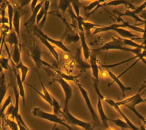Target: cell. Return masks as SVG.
<instances>
[{
    "mask_svg": "<svg viewBox=\"0 0 146 130\" xmlns=\"http://www.w3.org/2000/svg\"><path fill=\"white\" fill-rule=\"evenodd\" d=\"M60 115L64 118L65 120L67 121L68 125H71V126H79V127L84 129V130H94L90 123L77 118L70 112L68 108L64 109L60 111Z\"/></svg>",
    "mask_w": 146,
    "mask_h": 130,
    "instance_id": "6da1fadb",
    "label": "cell"
},
{
    "mask_svg": "<svg viewBox=\"0 0 146 130\" xmlns=\"http://www.w3.org/2000/svg\"><path fill=\"white\" fill-rule=\"evenodd\" d=\"M56 15L60 18L65 25L64 32L61 38H60V41H62L65 45L72 43H77L80 41L79 33L75 31L74 29H73V27L67 22L65 18L60 17V15Z\"/></svg>",
    "mask_w": 146,
    "mask_h": 130,
    "instance_id": "7a4b0ae2",
    "label": "cell"
},
{
    "mask_svg": "<svg viewBox=\"0 0 146 130\" xmlns=\"http://www.w3.org/2000/svg\"><path fill=\"white\" fill-rule=\"evenodd\" d=\"M110 50H119V51H132V48H128L125 45L122 41V38H114L112 37V41H109L107 43L104 44L103 46L96 49H92V51L99 52L103 51H110Z\"/></svg>",
    "mask_w": 146,
    "mask_h": 130,
    "instance_id": "3957f363",
    "label": "cell"
},
{
    "mask_svg": "<svg viewBox=\"0 0 146 130\" xmlns=\"http://www.w3.org/2000/svg\"><path fill=\"white\" fill-rule=\"evenodd\" d=\"M93 87H94V90L96 93L97 95V110H98L99 116H100V122L102 123V125L107 129L109 127V120L110 118L106 115L105 112H104V109H103V100H104V96H103V94H101L100 90L99 89L98 86V82H96L94 80V84H93Z\"/></svg>",
    "mask_w": 146,
    "mask_h": 130,
    "instance_id": "277c9868",
    "label": "cell"
},
{
    "mask_svg": "<svg viewBox=\"0 0 146 130\" xmlns=\"http://www.w3.org/2000/svg\"><path fill=\"white\" fill-rule=\"evenodd\" d=\"M122 23H113V24L110 25H106V26H101L99 27V28H96L95 29V31L93 32V34H98V33H101V32H106V31H114L115 29H119V28H129V29H132L135 31H138V32H140V33H143L144 29L139 28V27H137L136 25H131L129 22H124L123 20L119 19Z\"/></svg>",
    "mask_w": 146,
    "mask_h": 130,
    "instance_id": "5b68a950",
    "label": "cell"
},
{
    "mask_svg": "<svg viewBox=\"0 0 146 130\" xmlns=\"http://www.w3.org/2000/svg\"><path fill=\"white\" fill-rule=\"evenodd\" d=\"M32 115L35 117H38V118L43 119L45 120H48L50 123H54V124H59V125H62L64 126H67L68 124L64 122L65 120H63L62 119L60 118V116L58 115H55L54 113H49L47 112H44L42 109H41L38 107H35L34 109L32 110Z\"/></svg>",
    "mask_w": 146,
    "mask_h": 130,
    "instance_id": "8992f818",
    "label": "cell"
},
{
    "mask_svg": "<svg viewBox=\"0 0 146 130\" xmlns=\"http://www.w3.org/2000/svg\"><path fill=\"white\" fill-rule=\"evenodd\" d=\"M74 82L75 84H76V85L77 86V87H78V89L80 90V92L81 93V95L82 96H83V98H84V102H85V103H86V107H87L89 112L90 113L91 117H92V119H94V121L96 123V124L100 125V119H99L98 118V115L96 114V113L95 112V110H94V106H93V104H92V102H91L90 99V96H89L88 93L86 91V90H85V88L80 84V83L77 80H75Z\"/></svg>",
    "mask_w": 146,
    "mask_h": 130,
    "instance_id": "52a82bcc",
    "label": "cell"
},
{
    "mask_svg": "<svg viewBox=\"0 0 146 130\" xmlns=\"http://www.w3.org/2000/svg\"><path fill=\"white\" fill-rule=\"evenodd\" d=\"M54 81L58 82L59 84L60 85V87L62 88L64 94V108H68V103L70 100V99L73 96V90L72 87H70V85L68 84L67 80H65L64 79H63L61 77H54Z\"/></svg>",
    "mask_w": 146,
    "mask_h": 130,
    "instance_id": "ba28073f",
    "label": "cell"
},
{
    "mask_svg": "<svg viewBox=\"0 0 146 130\" xmlns=\"http://www.w3.org/2000/svg\"><path fill=\"white\" fill-rule=\"evenodd\" d=\"M34 30H35V34H40L41 36L44 37L47 41H49L50 44H52L53 45H55L56 47H58V48L61 49V50L64 51V52L71 53V51L70 50L69 48H67V46L65 45L62 41H60V40H56V39H54L52 38H50V37L48 36V34H46L45 33H44L43 31L41 30V29H39L38 27L35 26Z\"/></svg>",
    "mask_w": 146,
    "mask_h": 130,
    "instance_id": "9c48e42d",
    "label": "cell"
},
{
    "mask_svg": "<svg viewBox=\"0 0 146 130\" xmlns=\"http://www.w3.org/2000/svg\"><path fill=\"white\" fill-rule=\"evenodd\" d=\"M30 56L34 60V62L35 63L36 67L38 69H40L42 65H46L48 67H51L49 64L44 62L42 59H41V50L39 46L36 43H33L32 44V48L31 49V52H30Z\"/></svg>",
    "mask_w": 146,
    "mask_h": 130,
    "instance_id": "30bf717a",
    "label": "cell"
},
{
    "mask_svg": "<svg viewBox=\"0 0 146 130\" xmlns=\"http://www.w3.org/2000/svg\"><path fill=\"white\" fill-rule=\"evenodd\" d=\"M104 100H105V102L106 103L109 104L110 106H113V108L115 109V110L116 111V112H118V113H119L120 116L122 117V119H123V120H124L127 124H128V125L129 126L130 129L139 130V127H138V126H136V125H135L134 124L131 122V120H130L128 118V117L125 116V114L122 112V110L121 109V108H120V106H118L117 104H116L115 101H114V100L112 99L107 98V97H105V98H104Z\"/></svg>",
    "mask_w": 146,
    "mask_h": 130,
    "instance_id": "8fae6325",
    "label": "cell"
},
{
    "mask_svg": "<svg viewBox=\"0 0 146 130\" xmlns=\"http://www.w3.org/2000/svg\"><path fill=\"white\" fill-rule=\"evenodd\" d=\"M125 5V8L129 9H135V6L129 0H110V1H108L106 3L99 5L95 9L94 12L101 7H106V6H114V7H116V6H119V5Z\"/></svg>",
    "mask_w": 146,
    "mask_h": 130,
    "instance_id": "7c38bea8",
    "label": "cell"
},
{
    "mask_svg": "<svg viewBox=\"0 0 146 130\" xmlns=\"http://www.w3.org/2000/svg\"><path fill=\"white\" fill-rule=\"evenodd\" d=\"M97 52L91 50V54L90 55V68L92 70V74L94 77V80L95 81L99 83V75H100V71H99L98 63H97Z\"/></svg>",
    "mask_w": 146,
    "mask_h": 130,
    "instance_id": "4fadbf2b",
    "label": "cell"
},
{
    "mask_svg": "<svg viewBox=\"0 0 146 130\" xmlns=\"http://www.w3.org/2000/svg\"><path fill=\"white\" fill-rule=\"evenodd\" d=\"M12 71L13 73V74L15 77V80H16L17 86H18V89H19V92L20 97H22L23 102H25V88L23 84L24 83L22 81V78H21V74H19V70H18L15 67V64L12 61Z\"/></svg>",
    "mask_w": 146,
    "mask_h": 130,
    "instance_id": "5bb4252c",
    "label": "cell"
},
{
    "mask_svg": "<svg viewBox=\"0 0 146 130\" xmlns=\"http://www.w3.org/2000/svg\"><path fill=\"white\" fill-rule=\"evenodd\" d=\"M21 17L22 13L18 7L14 8V15H13V20H12V26L13 30L19 37L20 40V24H21Z\"/></svg>",
    "mask_w": 146,
    "mask_h": 130,
    "instance_id": "9a60e30c",
    "label": "cell"
},
{
    "mask_svg": "<svg viewBox=\"0 0 146 130\" xmlns=\"http://www.w3.org/2000/svg\"><path fill=\"white\" fill-rule=\"evenodd\" d=\"M79 35H80V42H81L83 55H84L85 60H89L90 55V54H91V49L90 48L89 45L87 44V42H86L85 32H84V31H79Z\"/></svg>",
    "mask_w": 146,
    "mask_h": 130,
    "instance_id": "2e32d148",
    "label": "cell"
},
{
    "mask_svg": "<svg viewBox=\"0 0 146 130\" xmlns=\"http://www.w3.org/2000/svg\"><path fill=\"white\" fill-rule=\"evenodd\" d=\"M107 70H106V72H107L108 75L110 77V78L113 80V81L118 85V87H119L120 90H122V96H125V92L128 91V90H132V87H127L125 85H124L122 84V82L120 80L119 77V76H116L115 74H113L110 70V68H106Z\"/></svg>",
    "mask_w": 146,
    "mask_h": 130,
    "instance_id": "e0dca14e",
    "label": "cell"
},
{
    "mask_svg": "<svg viewBox=\"0 0 146 130\" xmlns=\"http://www.w3.org/2000/svg\"><path fill=\"white\" fill-rule=\"evenodd\" d=\"M36 36L38 37L39 38V40L41 41V42L45 46L46 48H48L49 51H50L51 54L53 55V57L54 58V59L56 60L57 63H58V64H60V60H59V54H58V51H56V49L54 48V45H53L52 44H50V42L48 41H47L44 37L41 36L40 34H35Z\"/></svg>",
    "mask_w": 146,
    "mask_h": 130,
    "instance_id": "ac0fdd59",
    "label": "cell"
},
{
    "mask_svg": "<svg viewBox=\"0 0 146 130\" xmlns=\"http://www.w3.org/2000/svg\"><path fill=\"white\" fill-rule=\"evenodd\" d=\"M4 45H5V48H6V51H7L8 52L9 57L12 59V62L14 63L15 65L19 64V63L22 60V57H21V50H20L19 44H15V45H14V48H13V51H12V57H11V55H10L9 50V48H8V47L6 46L5 43H4Z\"/></svg>",
    "mask_w": 146,
    "mask_h": 130,
    "instance_id": "d6986e66",
    "label": "cell"
},
{
    "mask_svg": "<svg viewBox=\"0 0 146 130\" xmlns=\"http://www.w3.org/2000/svg\"><path fill=\"white\" fill-rule=\"evenodd\" d=\"M44 1H45V0H43V1H41V3H39L38 5H36V7L31 11V17L29 18V19L27 20V22L25 23V26H32V25H34L35 24H36V17H37V15H38V12L40 11V9H41V8H42V6L44 5Z\"/></svg>",
    "mask_w": 146,
    "mask_h": 130,
    "instance_id": "ffe728a7",
    "label": "cell"
},
{
    "mask_svg": "<svg viewBox=\"0 0 146 130\" xmlns=\"http://www.w3.org/2000/svg\"><path fill=\"white\" fill-rule=\"evenodd\" d=\"M6 93H7V85L5 82V74L3 71L0 74V105L3 103Z\"/></svg>",
    "mask_w": 146,
    "mask_h": 130,
    "instance_id": "44dd1931",
    "label": "cell"
},
{
    "mask_svg": "<svg viewBox=\"0 0 146 130\" xmlns=\"http://www.w3.org/2000/svg\"><path fill=\"white\" fill-rule=\"evenodd\" d=\"M114 31L117 32L118 34H119V36H121L122 38L124 39H141V38H139L137 34H135L134 33H132L129 30L123 29V28H119V29H116L114 30Z\"/></svg>",
    "mask_w": 146,
    "mask_h": 130,
    "instance_id": "7402d4cb",
    "label": "cell"
},
{
    "mask_svg": "<svg viewBox=\"0 0 146 130\" xmlns=\"http://www.w3.org/2000/svg\"><path fill=\"white\" fill-rule=\"evenodd\" d=\"M7 43L9 44V46L12 48V46L15 45V44H19V38L15 32V31H10V33L8 34L7 38L5 39V41Z\"/></svg>",
    "mask_w": 146,
    "mask_h": 130,
    "instance_id": "603a6c76",
    "label": "cell"
},
{
    "mask_svg": "<svg viewBox=\"0 0 146 130\" xmlns=\"http://www.w3.org/2000/svg\"><path fill=\"white\" fill-rule=\"evenodd\" d=\"M122 16H129V17L132 18L133 19L137 22H140L139 24V25H145V20H143L142 19L139 17L138 15L133 14L131 11V9H126L125 12L123 13V14H120L119 17H122Z\"/></svg>",
    "mask_w": 146,
    "mask_h": 130,
    "instance_id": "cb8c5ba5",
    "label": "cell"
},
{
    "mask_svg": "<svg viewBox=\"0 0 146 130\" xmlns=\"http://www.w3.org/2000/svg\"><path fill=\"white\" fill-rule=\"evenodd\" d=\"M15 67L18 70L21 72V78H22V81L25 83V80L26 79L27 74L29 73V68L27 67L26 65L24 64V63L22 62V60H21L19 64L15 65Z\"/></svg>",
    "mask_w": 146,
    "mask_h": 130,
    "instance_id": "d4e9b609",
    "label": "cell"
},
{
    "mask_svg": "<svg viewBox=\"0 0 146 130\" xmlns=\"http://www.w3.org/2000/svg\"><path fill=\"white\" fill-rule=\"evenodd\" d=\"M124 106H125V107H127V108L129 109H130V110L132 111V113H134L135 115V116H137V118L139 119V120L141 121V123H143V124H145V123H146V118L144 116H142L141 113H139V111L137 110L136 109H135V106H132V105H130L129 103L125 104Z\"/></svg>",
    "mask_w": 146,
    "mask_h": 130,
    "instance_id": "484cf974",
    "label": "cell"
},
{
    "mask_svg": "<svg viewBox=\"0 0 146 130\" xmlns=\"http://www.w3.org/2000/svg\"><path fill=\"white\" fill-rule=\"evenodd\" d=\"M70 6V0H59L58 9L61 11L63 13V16H64L65 13Z\"/></svg>",
    "mask_w": 146,
    "mask_h": 130,
    "instance_id": "4316f807",
    "label": "cell"
},
{
    "mask_svg": "<svg viewBox=\"0 0 146 130\" xmlns=\"http://www.w3.org/2000/svg\"><path fill=\"white\" fill-rule=\"evenodd\" d=\"M50 0H45L44 3L43 7L44 9V18L42 19L41 22L39 23V29H42V27L44 26V23L47 21V17H48V11H49V8H50Z\"/></svg>",
    "mask_w": 146,
    "mask_h": 130,
    "instance_id": "83f0119b",
    "label": "cell"
},
{
    "mask_svg": "<svg viewBox=\"0 0 146 130\" xmlns=\"http://www.w3.org/2000/svg\"><path fill=\"white\" fill-rule=\"evenodd\" d=\"M37 73H38V77H39L40 84H41V88H42V93L44 94V96H45L46 97H47V99H48V104H49V105L51 106V105H52V96L50 95V94L49 93V91L48 90V89H47L45 86L44 85L43 81H42V80H41V76H40V74H39L38 71Z\"/></svg>",
    "mask_w": 146,
    "mask_h": 130,
    "instance_id": "f1b7e54d",
    "label": "cell"
},
{
    "mask_svg": "<svg viewBox=\"0 0 146 130\" xmlns=\"http://www.w3.org/2000/svg\"><path fill=\"white\" fill-rule=\"evenodd\" d=\"M8 21H9V31H12V20H13V15H14V7L11 4L8 3Z\"/></svg>",
    "mask_w": 146,
    "mask_h": 130,
    "instance_id": "f546056e",
    "label": "cell"
},
{
    "mask_svg": "<svg viewBox=\"0 0 146 130\" xmlns=\"http://www.w3.org/2000/svg\"><path fill=\"white\" fill-rule=\"evenodd\" d=\"M11 103H12V96L9 95L7 98L4 101L3 105H2V106H1V108H0V118L3 117L8 107L11 105Z\"/></svg>",
    "mask_w": 146,
    "mask_h": 130,
    "instance_id": "4dcf8cb0",
    "label": "cell"
},
{
    "mask_svg": "<svg viewBox=\"0 0 146 130\" xmlns=\"http://www.w3.org/2000/svg\"><path fill=\"white\" fill-rule=\"evenodd\" d=\"M110 122L113 123V124H115L116 126L118 127H119L121 129V130H124L126 129H129V126L125 122L123 119H110Z\"/></svg>",
    "mask_w": 146,
    "mask_h": 130,
    "instance_id": "1f68e13d",
    "label": "cell"
},
{
    "mask_svg": "<svg viewBox=\"0 0 146 130\" xmlns=\"http://www.w3.org/2000/svg\"><path fill=\"white\" fill-rule=\"evenodd\" d=\"M82 25H83V28H84V32H86V33H90V31L92 29L101 27V25H100L94 24L93 22H86L85 20H84L83 22H82Z\"/></svg>",
    "mask_w": 146,
    "mask_h": 130,
    "instance_id": "d6a6232c",
    "label": "cell"
},
{
    "mask_svg": "<svg viewBox=\"0 0 146 130\" xmlns=\"http://www.w3.org/2000/svg\"><path fill=\"white\" fill-rule=\"evenodd\" d=\"M99 5H100V3H99L98 0H94V2L90 3V5H86V6H84V9H85V12L87 13V17H88V15H90L92 14V13H94L95 9H96Z\"/></svg>",
    "mask_w": 146,
    "mask_h": 130,
    "instance_id": "836d02e7",
    "label": "cell"
},
{
    "mask_svg": "<svg viewBox=\"0 0 146 130\" xmlns=\"http://www.w3.org/2000/svg\"><path fill=\"white\" fill-rule=\"evenodd\" d=\"M80 0H70V6L74 9V12L77 17L80 16Z\"/></svg>",
    "mask_w": 146,
    "mask_h": 130,
    "instance_id": "e575fe53",
    "label": "cell"
},
{
    "mask_svg": "<svg viewBox=\"0 0 146 130\" xmlns=\"http://www.w3.org/2000/svg\"><path fill=\"white\" fill-rule=\"evenodd\" d=\"M53 108V113L55 115H60V111H61V107H60V104L58 101L55 99V97L52 96V105H51Z\"/></svg>",
    "mask_w": 146,
    "mask_h": 130,
    "instance_id": "d590c367",
    "label": "cell"
},
{
    "mask_svg": "<svg viewBox=\"0 0 146 130\" xmlns=\"http://www.w3.org/2000/svg\"><path fill=\"white\" fill-rule=\"evenodd\" d=\"M0 66L3 68V69L9 71L11 70L9 65V58H4V57H0Z\"/></svg>",
    "mask_w": 146,
    "mask_h": 130,
    "instance_id": "8d00e7d4",
    "label": "cell"
},
{
    "mask_svg": "<svg viewBox=\"0 0 146 130\" xmlns=\"http://www.w3.org/2000/svg\"><path fill=\"white\" fill-rule=\"evenodd\" d=\"M5 122H6L7 126H9L11 130H19L16 121L12 120V119H7V121H5Z\"/></svg>",
    "mask_w": 146,
    "mask_h": 130,
    "instance_id": "74e56055",
    "label": "cell"
},
{
    "mask_svg": "<svg viewBox=\"0 0 146 130\" xmlns=\"http://www.w3.org/2000/svg\"><path fill=\"white\" fill-rule=\"evenodd\" d=\"M26 84L28 85V86H29V87H31V88H32V89H33L34 90H35V91L36 93H37V94H38L39 96L41 97V99H43V100H44V101H45L46 103H48V99H47V97H46V96H44V94L43 93H41V92L39 91L38 90V89H37V88H35V87H34L33 85L30 84H29V83H26Z\"/></svg>",
    "mask_w": 146,
    "mask_h": 130,
    "instance_id": "f35d334b",
    "label": "cell"
},
{
    "mask_svg": "<svg viewBox=\"0 0 146 130\" xmlns=\"http://www.w3.org/2000/svg\"><path fill=\"white\" fill-rule=\"evenodd\" d=\"M44 9L42 6V8L40 9V11H39L38 15H37V17H36V24L39 25V23L41 22V21L44 18Z\"/></svg>",
    "mask_w": 146,
    "mask_h": 130,
    "instance_id": "ab89813d",
    "label": "cell"
},
{
    "mask_svg": "<svg viewBox=\"0 0 146 130\" xmlns=\"http://www.w3.org/2000/svg\"><path fill=\"white\" fill-rule=\"evenodd\" d=\"M31 2V0H17V3L19 4V9H22V8L25 7L27 5L30 4Z\"/></svg>",
    "mask_w": 146,
    "mask_h": 130,
    "instance_id": "60d3db41",
    "label": "cell"
},
{
    "mask_svg": "<svg viewBox=\"0 0 146 130\" xmlns=\"http://www.w3.org/2000/svg\"><path fill=\"white\" fill-rule=\"evenodd\" d=\"M38 4V0H31V11L36 7V5Z\"/></svg>",
    "mask_w": 146,
    "mask_h": 130,
    "instance_id": "b9f144b4",
    "label": "cell"
},
{
    "mask_svg": "<svg viewBox=\"0 0 146 130\" xmlns=\"http://www.w3.org/2000/svg\"><path fill=\"white\" fill-rule=\"evenodd\" d=\"M145 83H146V81H145ZM145 91H146V84L145 86H143L141 88L139 89V92H140V94H141V95H142V94H143Z\"/></svg>",
    "mask_w": 146,
    "mask_h": 130,
    "instance_id": "7bdbcfd3",
    "label": "cell"
},
{
    "mask_svg": "<svg viewBox=\"0 0 146 130\" xmlns=\"http://www.w3.org/2000/svg\"><path fill=\"white\" fill-rule=\"evenodd\" d=\"M139 17L141 18V19H142L143 20H146V12L143 11L142 12H141V13H140V16H139Z\"/></svg>",
    "mask_w": 146,
    "mask_h": 130,
    "instance_id": "ee69618b",
    "label": "cell"
},
{
    "mask_svg": "<svg viewBox=\"0 0 146 130\" xmlns=\"http://www.w3.org/2000/svg\"><path fill=\"white\" fill-rule=\"evenodd\" d=\"M139 130H146L145 125H144V124L142 123H141V124H140V127H139Z\"/></svg>",
    "mask_w": 146,
    "mask_h": 130,
    "instance_id": "f6af8a7d",
    "label": "cell"
},
{
    "mask_svg": "<svg viewBox=\"0 0 146 130\" xmlns=\"http://www.w3.org/2000/svg\"><path fill=\"white\" fill-rule=\"evenodd\" d=\"M66 128H67L68 130H77V129H75V128H74L73 126H71V125H67V126H66Z\"/></svg>",
    "mask_w": 146,
    "mask_h": 130,
    "instance_id": "bcb514c9",
    "label": "cell"
},
{
    "mask_svg": "<svg viewBox=\"0 0 146 130\" xmlns=\"http://www.w3.org/2000/svg\"><path fill=\"white\" fill-rule=\"evenodd\" d=\"M106 130H115V129H114V128L110 127V126H109V127H108L107 129H106Z\"/></svg>",
    "mask_w": 146,
    "mask_h": 130,
    "instance_id": "7dc6e473",
    "label": "cell"
},
{
    "mask_svg": "<svg viewBox=\"0 0 146 130\" xmlns=\"http://www.w3.org/2000/svg\"><path fill=\"white\" fill-rule=\"evenodd\" d=\"M1 24H3V19H2V18H0V25Z\"/></svg>",
    "mask_w": 146,
    "mask_h": 130,
    "instance_id": "c3c4849f",
    "label": "cell"
},
{
    "mask_svg": "<svg viewBox=\"0 0 146 130\" xmlns=\"http://www.w3.org/2000/svg\"><path fill=\"white\" fill-rule=\"evenodd\" d=\"M144 103H146V98H144Z\"/></svg>",
    "mask_w": 146,
    "mask_h": 130,
    "instance_id": "681fc988",
    "label": "cell"
},
{
    "mask_svg": "<svg viewBox=\"0 0 146 130\" xmlns=\"http://www.w3.org/2000/svg\"><path fill=\"white\" fill-rule=\"evenodd\" d=\"M80 1H85V0H80Z\"/></svg>",
    "mask_w": 146,
    "mask_h": 130,
    "instance_id": "f907efd6",
    "label": "cell"
}]
</instances>
